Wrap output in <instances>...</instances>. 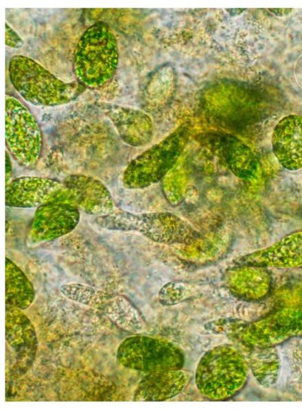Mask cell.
<instances>
[{
  "label": "cell",
  "instance_id": "24",
  "mask_svg": "<svg viewBox=\"0 0 302 409\" xmlns=\"http://www.w3.org/2000/svg\"><path fill=\"white\" fill-rule=\"evenodd\" d=\"M294 73L297 82L302 88V56L298 59L296 63Z\"/></svg>",
  "mask_w": 302,
  "mask_h": 409
},
{
  "label": "cell",
  "instance_id": "8",
  "mask_svg": "<svg viewBox=\"0 0 302 409\" xmlns=\"http://www.w3.org/2000/svg\"><path fill=\"white\" fill-rule=\"evenodd\" d=\"M302 334V309L287 307L247 325L240 338L253 348L276 347Z\"/></svg>",
  "mask_w": 302,
  "mask_h": 409
},
{
  "label": "cell",
  "instance_id": "13",
  "mask_svg": "<svg viewBox=\"0 0 302 409\" xmlns=\"http://www.w3.org/2000/svg\"><path fill=\"white\" fill-rule=\"evenodd\" d=\"M272 149L286 169L302 167V116L289 115L275 126L272 135Z\"/></svg>",
  "mask_w": 302,
  "mask_h": 409
},
{
  "label": "cell",
  "instance_id": "1",
  "mask_svg": "<svg viewBox=\"0 0 302 409\" xmlns=\"http://www.w3.org/2000/svg\"><path fill=\"white\" fill-rule=\"evenodd\" d=\"M249 365L234 346L221 344L207 351L200 359L195 372L199 392L214 401L230 399L246 385Z\"/></svg>",
  "mask_w": 302,
  "mask_h": 409
},
{
  "label": "cell",
  "instance_id": "18",
  "mask_svg": "<svg viewBox=\"0 0 302 409\" xmlns=\"http://www.w3.org/2000/svg\"><path fill=\"white\" fill-rule=\"evenodd\" d=\"M249 361V368L257 380L264 386H272L279 379L281 359L275 347L254 348Z\"/></svg>",
  "mask_w": 302,
  "mask_h": 409
},
{
  "label": "cell",
  "instance_id": "5",
  "mask_svg": "<svg viewBox=\"0 0 302 409\" xmlns=\"http://www.w3.org/2000/svg\"><path fill=\"white\" fill-rule=\"evenodd\" d=\"M187 139V130L180 128L132 159L124 171V185L139 189L157 183L174 166Z\"/></svg>",
  "mask_w": 302,
  "mask_h": 409
},
{
  "label": "cell",
  "instance_id": "10",
  "mask_svg": "<svg viewBox=\"0 0 302 409\" xmlns=\"http://www.w3.org/2000/svg\"><path fill=\"white\" fill-rule=\"evenodd\" d=\"M54 201H69L67 189L57 179L24 176L5 184V202L8 207L37 208Z\"/></svg>",
  "mask_w": 302,
  "mask_h": 409
},
{
  "label": "cell",
  "instance_id": "3",
  "mask_svg": "<svg viewBox=\"0 0 302 409\" xmlns=\"http://www.w3.org/2000/svg\"><path fill=\"white\" fill-rule=\"evenodd\" d=\"M94 222L109 231L137 232L156 243L190 244L200 236L187 221L167 212L135 213L115 208Z\"/></svg>",
  "mask_w": 302,
  "mask_h": 409
},
{
  "label": "cell",
  "instance_id": "17",
  "mask_svg": "<svg viewBox=\"0 0 302 409\" xmlns=\"http://www.w3.org/2000/svg\"><path fill=\"white\" fill-rule=\"evenodd\" d=\"M35 298V290L25 274L10 259H5V303L21 310L27 309Z\"/></svg>",
  "mask_w": 302,
  "mask_h": 409
},
{
  "label": "cell",
  "instance_id": "21",
  "mask_svg": "<svg viewBox=\"0 0 302 409\" xmlns=\"http://www.w3.org/2000/svg\"><path fill=\"white\" fill-rule=\"evenodd\" d=\"M59 290L67 299L97 309H102L108 299L103 291L84 283H65L60 286Z\"/></svg>",
  "mask_w": 302,
  "mask_h": 409
},
{
  "label": "cell",
  "instance_id": "4",
  "mask_svg": "<svg viewBox=\"0 0 302 409\" xmlns=\"http://www.w3.org/2000/svg\"><path fill=\"white\" fill-rule=\"evenodd\" d=\"M8 72L16 91L23 99L36 106L65 104L82 91V86L76 82L61 80L27 56H14L10 60Z\"/></svg>",
  "mask_w": 302,
  "mask_h": 409
},
{
  "label": "cell",
  "instance_id": "14",
  "mask_svg": "<svg viewBox=\"0 0 302 409\" xmlns=\"http://www.w3.org/2000/svg\"><path fill=\"white\" fill-rule=\"evenodd\" d=\"M240 261L242 266L302 267V231L287 235L265 249L246 255Z\"/></svg>",
  "mask_w": 302,
  "mask_h": 409
},
{
  "label": "cell",
  "instance_id": "2",
  "mask_svg": "<svg viewBox=\"0 0 302 409\" xmlns=\"http://www.w3.org/2000/svg\"><path fill=\"white\" fill-rule=\"evenodd\" d=\"M118 60L115 36L107 24L100 21L90 26L77 44L73 60L75 74L83 86L100 87L114 75Z\"/></svg>",
  "mask_w": 302,
  "mask_h": 409
},
{
  "label": "cell",
  "instance_id": "11",
  "mask_svg": "<svg viewBox=\"0 0 302 409\" xmlns=\"http://www.w3.org/2000/svg\"><path fill=\"white\" fill-rule=\"evenodd\" d=\"M69 193V201L84 213L103 216L115 207L108 189L99 179L86 174H73L62 180Z\"/></svg>",
  "mask_w": 302,
  "mask_h": 409
},
{
  "label": "cell",
  "instance_id": "7",
  "mask_svg": "<svg viewBox=\"0 0 302 409\" xmlns=\"http://www.w3.org/2000/svg\"><path fill=\"white\" fill-rule=\"evenodd\" d=\"M117 360L123 366L146 373L181 369L184 364L181 350L167 340L146 336L124 340L118 347Z\"/></svg>",
  "mask_w": 302,
  "mask_h": 409
},
{
  "label": "cell",
  "instance_id": "16",
  "mask_svg": "<svg viewBox=\"0 0 302 409\" xmlns=\"http://www.w3.org/2000/svg\"><path fill=\"white\" fill-rule=\"evenodd\" d=\"M189 375L181 369L149 373L137 386L134 400L162 401L179 394L187 384Z\"/></svg>",
  "mask_w": 302,
  "mask_h": 409
},
{
  "label": "cell",
  "instance_id": "23",
  "mask_svg": "<svg viewBox=\"0 0 302 409\" xmlns=\"http://www.w3.org/2000/svg\"><path fill=\"white\" fill-rule=\"evenodd\" d=\"M12 163L10 159V154L6 151L5 152V184L10 182L12 176Z\"/></svg>",
  "mask_w": 302,
  "mask_h": 409
},
{
  "label": "cell",
  "instance_id": "9",
  "mask_svg": "<svg viewBox=\"0 0 302 409\" xmlns=\"http://www.w3.org/2000/svg\"><path fill=\"white\" fill-rule=\"evenodd\" d=\"M80 209L69 201H54L36 208L30 223L27 243L36 246L71 233L78 224Z\"/></svg>",
  "mask_w": 302,
  "mask_h": 409
},
{
  "label": "cell",
  "instance_id": "19",
  "mask_svg": "<svg viewBox=\"0 0 302 409\" xmlns=\"http://www.w3.org/2000/svg\"><path fill=\"white\" fill-rule=\"evenodd\" d=\"M102 309L112 321L126 331L137 332L143 329V320L137 311L121 296L107 299Z\"/></svg>",
  "mask_w": 302,
  "mask_h": 409
},
{
  "label": "cell",
  "instance_id": "12",
  "mask_svg": "<svg viewBox=\"0 0 302 409\" xmlns=\"http://www.w3.org/2000/svg\"><path fill=\"white\" fill-rule=\"evenodd\" d=\"M206 145L239 178H249L256 172L257 159L252 150L237 138L223 134L209 135Z\"/></svg>",
  "mask_w": 302,
  "mask_h": 409
},
{
  "label": "cell",
  "instance_id": "22",
  "mask_svg": "<svg viewBox=\"0 0 302 409\" xmlns=\"http://www.w3.org/2000/svg\"><path fill=\"white\" fill-rule=\"evenodd\" d=\"M5 44L8 47L14 48L23 46L22 39L7 23H5Z\"/></svg>",
  "mask_w": 302,
  "mask_h": 409
},
{
  "label": "cell",
  "instance_id": "20",
  "mask_svg": "<svg viewBox=\"0 0 302 409\" xmlns=\"http://www.w3.org/2000/svg\"><path fill=\"white\" fill-rule=\"evenodd\" d=\"M269 275L264 271H255L252 277H237L231 283L236 295L246 300H257L268 294L270 289Z\"/></svg>",
  "mask_w": 302,
  "mask_h": 409
},
{
  "label": "cell",
  "instance_id": "6",
  "mask_svg": "<svg viewBox=\"0 0 302 409\" xmlns=\"http://www.w3.org/2000/svg\"><path fill=\"white\" fill-rule=\"evenodd\" d=\"M5 145L10 155L22 167H36L43 148L40 126L18 99L5 96Z\"/></svg>",
  "mask_w": 302,
  "mask_h": 409
},
{
  "label": "cell",
  "instance_id": "15",
  "mask_svg": "<svg viewBox=\"0 0 302 409\" xmlns=\"http://www.w3.org/2000/svg\"><path fill=\"white\" fill-rule=\"evenodd\" d=\"M16 307L6 305L5 338L22 366L33 362L38 347V339L30 319Z\"/></svg>",
  "mask_w": 302,
  "mask_h": 409
}]
</instances>
